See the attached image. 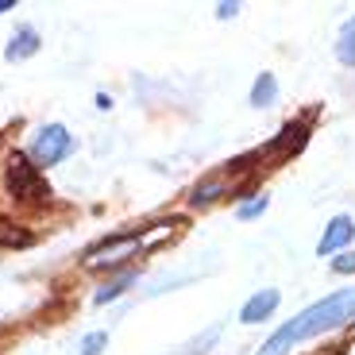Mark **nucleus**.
<instances>
[{"label":"nucleus","instance_id":"obj_3","mask_svg":"<svg viewBox=\"0 0 355 355\" xmlns=\"http://www.w3.org/2000/svg\"><path fill=\"white\" fill-rule=\"evenodd\" d=\"M139 236L135 232H128V236H112V240H105L101 248H93L85 255V263L93 266V270H101V266H120L124 259H132L135 251H139Z\"/></svg>","mask_w":355,"mask_h":355},{"label":"nucleus","instance_id":"obj_9","mask_svg":"<svg viewBox=\"0 0 355 355\" xmlns=\"http://www.w3.org/2000/svg\"><path fill=\"white\" fill-rule=\"evenodd\" d=\"M336 58L344 66H352L355 70V16L347 19L344 27H340V39H336Z\"/></svg>","mask_w":355,"mask_h":355},{"label":"nucleus","instance_id":"obj_13","mask_svg":"<svg viewBox=\"0 0 355 355\" xmlns=\"http://www.w3.org/2000/svg\"><path fill=\"white\" fill-rule=\"evenodd\" d=\"M105 347H108V332H89L81 340V355H101Z\"/></svg>","mask_w":355,"mask_h":355},{"label":"nucleus","instance_id":"obj_1","mask_svg":"<svg viewBox=\"0 0 355 355\" xmlns=\"http://www.w3.org/2000/svg\"><path fill=\"white\" fill-rule=\"evenodd\" d=\"M347 320H355V286L352 290L329 293V297L313 302L309 309H302L293 320H286L282 329L263 344L259 355H290L297 344H305V340H313V336H324V332L344 329Z\"/></svg>","mask_w":355,"mask_h":355},{"label":"nucleus","instance_id":"obj_16","mask_svg":"<svg viewBox=\"0 0 355 355\" xmlns=\"http://www.w3.org/2000/svg\"><path fill=\"white\" fill-rule=\"evenodd\" d=\"M12 8V0H0V12H8Z\"/></svg>","mask_w":355,"mask_h":355},{"label":"nucleus","instance_id":"obj_14","mask_svg":"<svg viewBox=\"0 0 355 355\" xmlns=\"http://www.w3.org/2000/svg\"><path fill=\"white\" fill-rule=\"evenodd\" d=\"M332 270H340V275H352V270H355V255H352V251H344V255H336V263H332Z\"/></svg>","mask_w":355,"mask_h":355},{"label":"nucleus","instance_id":"obj_11","mask_svg":"<svg viewBox=\"0 0 355 355\" xmlns=\"http://www.w3.org/2000/svg\"><path fill=\"white\" fill-rule=\"evenodd\" d=\"M266 209H270V201H266V197H251V201H243L240 209H236V216H240V220H255V216H263Z\"/></svg>","mask_w":355,"mask_h":355},{"label":"nucleus","instance_id":"obj_6","mask_svg":"<svg viewBox=\"0 0 355 355\" xmlns=\"http://www.w3.org/2000/svg\"><path fill=\"white\" fill-rule=\"evenodd\" d=\"M35 170H39V166H31L24 155H12V162H8V186H12V193L24 197V193H31V189H39Z\"/></svg>","mask_w":355,"mask_h":355},{"label":"nucleus","instance_id":"obj_2","mask_svg":"<svg viewBox=\"0 0 355 355\" xmlns=\"http://www.w3.org/2000/svg\"><path fill=\"white\" fill-rule=\"evenodd\" d=\"M73 135L66 132L62 124H46L43 132L35 135V147H31V159H35V166H58L62 159H70L73 155Z\"/></svg>","mask_w":355,"mask_h":355},{"label":"nucleus","instance_id":"obj_15","mask_svg":"<svg viewBox=\"0 0 355 355\" xmlns=\"http://www.w3.org/2000/svg\"><path fill=\"white\" fill-rule=\"evenodd\" d=\"M236 12H240V4H220V8H216V16H220V19H232Z\"/></svg>","mask_w":355,"mask_h":355},{"label":"nucleus","instance_id":"obj_5","mask_svg":"<svg viewBox=\"0 0 355 355\" xmlns=\"http://www.w3.org/2000/svg\"><path fill=\"white\" fill-rule=\"evenodd\" d=\"M278 302H282V293L278 290H259L255 297H248V305L240 309V320L243 324H259V320H266L270 313L278 309Z\"/></svg>","mask_w":355,"mask_h":355},{"label":"nucleus","instance_id":"obj_4","mask_svg":"<svg viewBox=\"0 0 355 355\" xmlns=\"http://www.w3.org/2000/svg\"><path fill=\"white\" fill-rule=\"evenodd\" d=\"M352 236H355V220H352V216H332L329 232H324L320 243H317V255L324 259V255H332V251H340Z\"/></svg>","mask_w":355,"mask_h":355},{"label":"nucleus","instance_id":"obj_12","mask_svg":"<svg viewBox=\"0 0 355 355\" xmlns=\"http://www.w3.org/2000/svg\"><path fill=\"white\" fill-rule=\"evenodd\" d=\"M220 189H224V182H205V186L193 189V197H189V201H193V205H213Z\"/></svg>","mask_w":355,"mask_h":355},{"label":"nucleus","instance_id":"obj_10","mask_svg":"<svg viewBox=\"0 0 355 355\" xmlns=\"http://www.w3.org/2000/svg\"><path fill=\"white\" fill-rule=\"evenodd\" d=\"M132 282H135V270H124L120 278H112V282H105V286H101L93 302H97V305H108V302H116V297H120V293H124Z\"/></svg>","mask_w":355,"mask_h":355},{"label":"nucleus","instance_id":"obj_8","mask_svg":"<svg viewBox=\"0 0 355 355\" xmlns=\"http://www.w3.org/2000/svg\"><path fill=\"white\" fill-rule=\"evenodd\" d=\"M278 101V81L275 73H259L255 85H251V105L255 108H266V105H275Z\"/></svg>","mask_w":355,"mask_h":355},{"label":"nucleus","instance_id":"obj_7","mask_svg":"<svg viewBox=\"0 0 355 355\" xmlns=\"http://www.w3.org/2000/svg\"><path fill=\"white\" fill-rule=\"evenodd\" d=\"M35 51H39V31L35 27H19L16 35H12L8 51H4V58H8V62H19V58H31Z\"/></svg>","mask_w":355,"mask_h":355}]
</instances>
